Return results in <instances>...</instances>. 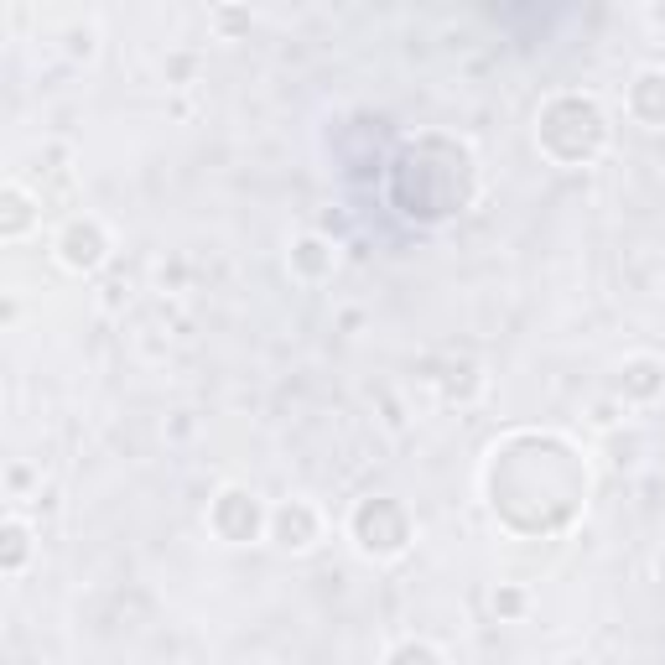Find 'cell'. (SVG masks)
<instances>
[{
	"instance_id": "1",
	"label": "cell",
	"mask_w": 665,
	"mask_h": 665,
	"mask_svg": "<svg viewBox=\"0 0 665 665\" xmlns=\"http://www.w3.org/2000/svg\"><path fill=\"white\" fill-rule=\"evenodd\" d=\"M58 255L68 271H94V265H104V255H110V239H104V229L94 219H73L58 239Z\"/></svg>"
},
{
	"instance_id": "2",
	"label": "cell",
	"mask_w": 665,
	"mask_h": 665,
	"mask_svg": "<svg viewBox=\"0 0 665 665\" xmlns=\"http://www.w3.org/2000/svg\"><path fill=\"white\" fill-rule=\"evenodd\" d=\"M6 541H11V572H16V567H21V556H26V525H21V520L6 525Z\"/></svg>"
},
{
	"instance_id": "3",
	"label": "cell",
	"mask_w": 665,
	"mask_h": 665,
	"mask_svg": "<svg viewBox=\"0 0 665 665\" xmlns=\"http://www.w3.org/2000/svg\"><path fill=\"white\" fill-rule=\"evenodd\" d=\"M562 665H593V660H582V655H567V660H562Z\"/></svg>"
}]
</instances>
